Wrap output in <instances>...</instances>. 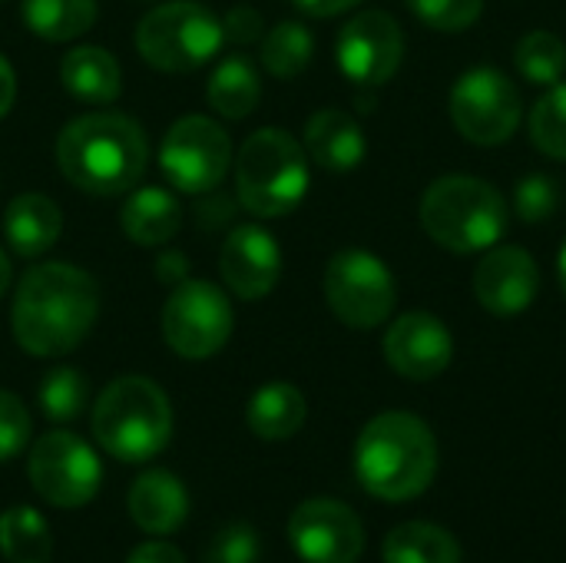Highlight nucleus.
I'll return each instance as SVG.
<instances>
[{"mask_svg":"<svg viewBox=\"0 0 566 563\" xmlns=\"http://www.w3.org/2000/svg\"><path fill=\"white\" fill-rule=\"evenodd\" d=\"M40 411L50 421H76L86 408V378L76 368H53L40 382Z\"/></svg>","mask_w":566,"mask_h":563,"instance_id":"31","label":"nucleus"},{"mask_svg":"<svg viewBox=\"0 0 566 563\" xmlns=\"http://www.w3.org/2000/svg\"><path fill=\"white\" fill-rule=\"evenodd\" d=\"M99 315V285L70 262L33 265L13 292L10 329L17 345L36 358H56L80 348Z\"/></svg>","mask_w":566,"mask_h":563,"instance_id":"1","label":"nucleus"},{"mask_svg":"<svg viewBox=\"0 0 566 563\" xmlns=\"http://www.w3.org/2000/svg\"><path fill=\"white\" fill-rule=\"evenodd\" d=\"M129 518L146 534H176L189 518L186 484L169 471H143L129 488Z\"/></svg>","mask_w":566,"mask_h":563,"instance_id":"18","label":"nucleus"},{"mask_svg":"<svg viewBox=\"0 0 566 563\" xmlns=\"http://www.w3.org/2000/svg\"><path fill=\"white\" fill-rule=\"evenodd\" d=\"M557 183L551 176H527L517 183V192H514V209H517V219L521 222H547L554 212H557Z\"/></svg>","mask_w":566,"mask_h":563,"instance_id":"33","label":"nucleus"},{"mask_svg":"<svg viewBox=\"0 0 566 563\" xmlns=\"http://www.w3.org/2000/svg\"><path fill=\"white\" fill-rule=\"evenodd\" d=\"M60 83L70 96L90 106H106L123 90V70L103 46H73L60 60Z\"/></svg>","mask_w":566,"mask_h":563,"instance_id":"22","label":"nucleus"},{"mask_svg":"<svg viewBox=\"0 0 566 563\" xmlns=\"http://www.w3.org/2000/svg\"><path fill=\"white\" fill-rule=\"evenodd\" d=\"M335 56L352 83L381 86L398 73L405 56L401 23L385 10H361L338 30Z\"/></svg>","mask_w":566,"mask_h":563,"instance_id":"13","label":"nucleus"},{"mask_svg":"<svg viewBox=\"0 0 566 563\" xmlns=\"http://www.w3.org/2000/svg\"><path fill=\"white\" fill-rule=\"evenodd\" d=\"M312 53H315V37L298 20H282L269 33H262V66L279 80L298 76L312 63Z\"/></svg>","mask_w":566,"mask_h":563,"instance_id":"28","label":"nucleus"},{"mask_svg":"<svg viewBox=\"0 0 566 563\" xmlns=\"http://www.w3.org/2000/svg\"><path fill=\"white\" fill-rule=\"evenodd\" d=\"M289 541L305 563H355L365 551V528L348 504L315 498L292 511Z\"/></svg>","mask_w":566,"mask_h":563,"instance_id":"14","label":"nucleus"},{"mask_svg":"<svg viewBox=\"0 0 566 563\" xmlns=\"http://www.w3.org/2000/svg\"><path fill=\"white\" fill-rule=\"evenodd\" d=\"M385 563H461V544L451 531L428 524V521H408L398 524L381 548Z\"/></svg>","mask_w":566,"mask_h":563,"instance_id":"25","label":"nucleus"},{"mask_svg":"<svg viewBox=\"0 0 566 563\" xmlns=\"http://www.w3.org/2000/svg\"><path fill=\"white\" fill-rule=\"evenodd\" d=\"M219 272L242 302L265 299L282 275V249L262 226H235L219 252Z\"/></svg>","mask_w":566,"mask_h":563,"instance_id":"17","label":"nucleus"},{"mask_svg":"<svg viewBox=\"0 0 566 563\" xmlns=\"http://www.w3.org/2000/svg\"><path fill=\"white\" fill-rule=\"evenodd\" d=\"M0 554L10 563H50L53 534L33 508H10L0 514Z\"/></svg>","mask_w":566,"mask_h":563,"instance_id":"27","label":"nucleus"},{"mask_svg":"<svg viewBox=\"0 0 566 563\" xmlns=\"http://www.w3.org/2000/svg\"><path fill=\"white\" fill-rule=\"evenodd\" d=\"M60 232H63L60 206L43 192H20L3 209V239L23 259H36L50 252Z\"/></svg>","mask_w":566,"mask_h":563,"instance_id":"20","label":"nucleus"},{"mask_svg":"<svg viewBox=\"0 0 566 563\" xmlns=\"http://www.w3.org/2000/svg\"><path fill=\"white\" fill-rule=\"evenodd\" d=\"M232 166V139L212 116L176 119L159 146V169L166 183L189 196L216 192Z\"/></svg>","mask_w":566,"mask_h":563,"instance_id":"10","label":"nucleus"},{"mask_svg":"<svg viewBox=\"0 0 566 563\" xmlns=\"http://www.w3.org/2000/svg\"><path fill=\"white\" fill-rule=\"evenodd\" d=\"M305 415H308L305 395L289 382L262 385L245 408L249 431L262 441H285L298 435L305 425Z\"/></svg>","mask_w":566,"mask_h":563,"instance_id":"23","label":"nucleus"},{"mask_svg":"<svg viewBox=\"0 0 566 563\" xmlns=\"http://www.w3.org/2000/svg\"><path fill=\"white\" fill-rule=\"evenodd\" d=\"M126 563H186V554L172 544H163V541H149V544H139Z\"/></svg>","mask_w":566,"mask_h":563,"instance_id":"38","label":"nucleus"},{"mask_svg":"<svg viewBox=\"0 0 566 563\" xmlns=\"http://www.w3.org/2000/svg\"><path fill=\"white\" fill-rule=\"evenodd\" d=\"M93 438L106 455L126 465L156 458L172 438V408L166 392L143 375L109 382L93 405Z\"/></svg>","mask_w":566,"mask_h":563,"instance_id":"5","label":"nucleus"},{"mask_svg":"<svg viewBox=\"0 0 566 563\" xmlns=\"http://www.w3.org/2000/svg\"><path fill=\"white\" fill-rule=\"evenodd\" d=\"M421 226L448 252H488L504 239L511 226V206L494 183L454 173L424 189Z\"/></svg>","mask_w":566,"mask_h":563,"instance_id":"4","label":"nucleus"},{"mask_svg":"<svg viewBox=\"0 0 566 563\" xmlns=\"http://www.w3.org/2000/svg\"><path fill=\"white\" fill-rule=\"evenodd\" d=\"M365 133L345 110H318L305 123V153L328 173H352L365 159Z\"/></svg>","mask_w":566,"mask_h":563,"instance_id":"19","label":"nucleus"},{"mask_svg":"<svg viewBox=\"0 0 566 563\" xmlns=\"http://www.w3.org/2000/svg\"><path fill=\"white\" fill-rule=\"evenodd\" d=\"M23 23L50 43H70L96 23V0H23Z\"/></svg>","mask_w":566,"mask_h":563,"instance_id":"26","label":"nucleus"},{"mask_svg":"<svg viewBox=\"0 0 566 563\" xmlns=\"http://www.w3.org/2000/svg\"><path fill=\"white\" fill-rule=\"evenodd\" d=\"M524 116L514 80L494 66H474L451 90V119L474 146H504Z\"/></svg>","mask_w":566,"mask_h":563,"instance_id":"11","label":"nucleus"},{"mask_svg":"<svg viewBox=\"0 0 566 563\" xmlns=\"http://www.w3.org/2000/svg\"><path fill=\"white\" fill-rule=\"evenodd\" d=\"M186 275H189V259L182 252H176V249H163L159 259H156V279L163 285L176 289L179 282H186Z\"/></svg>","mask_w":566,"mask_h":563,"instance_id":"37","label":"nucleus"},{"mask_svg":"<svg viewBox=\"0 0 566 563\" xmlns=\"http://www.w3.org/2000/svg\"><path fill=\"white\" fill-rule=\"evenodd\" d=\"M355 475L378 501H415L438 475V441L418 415L381 411L355 441Z\"/></svg>","mask_w":566,"mask_h":563,"instance_id":"3","label":"nucleus"},{"mask_svg":"<svg viewBox=\"0 0 566 563\" xmlns=\"http://www.w3.org/2000/svg\"><path fill=\"white\" fill-rule=\"evenodd\" d=\"M143 3H153V0H143Z\"/></svg>","mask_w":566,"mask_h":563,"instance_id":"43","label":"nucleus"},{"mask_svg":"<svg viewBox=\"0 0 566 563\" xmlns=\"http://www.w3.org/2000/svg\"><path fill=\"white\" fill-rule=\"evenodd\" d=\"M209 563H255L259 561V538L249 524L242 521H232L226 524L212 544H209V554H206Z\"/></svg>","mask_w":566,"mask_h":563,"instance_id":"34","label":"nucleus"},{"mask_svg":"<svg viewBox=\"0 0 566 563\" xmlns=\"http://www.w3.org/2000/svg\"><path fill=\"white\" fill-rule=\"evenodd\" d=\"M541 289V269L521 246H494L474 269V295L491 315L511 319L531 309Z\"/></svg>","mask_w":566,"mask_h":563,"instance_id":"16","label":"nucleus"},{"mask_svg":"<svg viewBox=\"0 0 566 563\" xmlns=\"http://www.w3.org/2000/svg\"><path fill=\"white\" fill-rule=\"evenodd\" d=\"M119 222H123V232L129 242H136L143 249L166 246L182 229V206L169 189L143 186L126 196Z\"/></svg>","mask_w":566,"mask_h":563,"instance_id":"21","label":"nucleus"},{"mask_svg":"<svg viewBox=\"0 0 566 563\" xmlns=\"http://www.w3.org/2000/svg\"><path fill=\"white\" fill-rule=\"evenodd\" d=\"M163 338L166 345L189 362L212 358L232 338V302L229 295L202 279H186L172 289L163 305Z\"/></svg>","mask_w":566,"mask_h":563,"instance_id":"9","label":"nucleus"},{"mask_svg":"<svg viewBox=\"0 0 566 563\" xmlns=\"http://www.w3.org/2000/svg\"><path fill=\"white\" fill-rule=\"evenodd\" d=\"M30 441V415L23 402L0 388V461L17 458Z\"/></svg>","mask_w":566,"mask_h":563,"instance_id":"35","label":"nucleus"},{"mask_svg":"<svg viewBox=\"0 0 566 563\" xmlns=\"http://www.w3.org/2000/svg\"><path fill=\"white\" fill-rule=\"evenodd\" d=\"M325 302L348 329H378L391 319L398 285L391 269L368 249H342L325 265Z\"/></svg>","mask_w":566,"mask_h":563,"instance_id":"8","label":"nucleus"},{"mask_svg":"<svg viewBox=\"0 0 566 563\" xmlns=\"http://www.w3.org/2000/svg\"><path fill=\"white\" fill-rule=\"evenodd\" d=\"M514 63L534 86H554L566 73V43L554 30H531L517 40Z\"/></svg>","mask_w":566,"mask_h":563,"instance_id":"29","label":"nucleus"},{"mask_svg":"<svg viewBox=\"0 0 566 563\" xmlns=\"http://www.w3.org/2000/svg\"><path fill=\"white\" fill-rule=\"evenodd\" d=\"M149 163V139L133 116L96 110L70 119L56 136V166L90 196L129 192Z\"/></svg>","mask_w":566,"mask_h":563,"instance_id":"2","label":"nucleus"},{"mask_svg":"<svg viewBox=\"0 0 566 563\" xmlns=\"http://www.w3.org/2000/svg\"><path fill=\"white\" fill-rule=\"evenodd\" d=\"M13 100H17V73H13L10 60L0 53V119L10 113Z\"/></svg>","mask_w":566,"mask_h":563,"instance_id":"40","label":"nucleus"},{"mask_svg":"<svg viewBox=\"0 0 566 563\" xmlns=\"http://www.w3.org/2000/svg\"><path fill=\"white\" fill-rule=\"evenodd\" d=\"M385 358L408 382H434L454 358V338L448 325L431 312H405L385 332Z\"/></svg>","mask_w":566,"mask_h":563,"instance_id":"15","label":"nucleus"},{"mask_svg":"<svg viewBox=\"0 0 566 563\" xmlns=\"http://www.w3.org/2000/svg\"><path fill=\"white\" fill-rule=\"evenodd\" d=\"M527 129H531V143L544 156L566 159V80L547 86V93L534 103Z\"/></svg>","mask_w":566,"mask_h":563,"instance_id":"30","label":"nucleus"},{"mask_svg":"<svg viewBox=\"0 0 566 563\" xmlns=\"http://www.w3.org/2000/svg\"><path fill=\"white\" fill-rule=\"evenodd\" d=\"M209 106L226 119H245L262 100V76L245 53H232L216 63L206 83Z\"/></svg>","mask_w":566,"mask_h":563,"instance_id":"24","label":"nucleus"},{"mask_svg":"<svg viewBox=\"0 0 566 563\" xmlns=\"http://www.w3.org/2000/svg\"><path fill=\"white\" fill-rule=\"evenodd\" d=\"M27 475L33 491L63 511L83 508L96 498L99 481H103V468L96 451L70 435V431H50L43 435L27 458Z\"/></svg>","mask_w":566,"mask_h":563,"instance_id":"12","label":"nucleus"},{"mask_svg":"<svg viewBox=\"0 0 566 563\" xmlns=\"http://www.w3.org/2000/svg\"><path fill=\"white\" fill-rule=\"evenodd\" d=\"M262 33H265V20L252 7H235V10H229L222 17V37H226V43L245 46L252 40H262Z\"/></svg>","mask_w":566,"mask_h":563,"instance_id":"36","label":"nucleus"},{"mask_svg":"<svg viewBox=\"0 0 566 563\" xmlns=\"http://www.w3.org/2000/svg\"><path fill=\"white\" fill-rule=\"evenodd\" d=\"M557 275H560V289H564L566 295V242L564 249H560V259H557Z\"/></svg>","mask_w":566,"mask_h":563,"instance_id":"42","label":"nucleus"},{"mask_svg":"<svg viewBox=\"0 0 566 563\" xmlns=\"http://www.w3.org/2000/svg\"><path fill=\"white\" fill-rule=\"evenodd\" d=\"M302 13H308V17H338V13H345V10H352V7H358L361 0H292Z\"/></svg>","mask_w":566,"mask_h":563,"instance_id":"39","label":"nucleus"},{"mask_svg":"<svg viewBox=\"0 0 566 563\" xmlns=\"http://www.w3.org/2000/svg\"><path fill=\"white\" fill-rule=\"evenodd\" d=\"M411 13L441 33H461L474 27L484 13V0H405Z\"/></svg>","mask_w":566,"mask_h":563,"instance_id":"32","label":"nucleus"},{"mask_svg":"<svg viewBox=\"0 0 566 563\" xmlns=\"http://www.w3.org/2000/svg\"><path fill=\"white\" fill-rule=\"evenodd\" d=\"M308 192V153L279 129H255L235 156V196L259 219L289 216Z\"/></svg>","mask_w":566,"mask_h":563,"instance_id":"6","label":"nucleus"},{"mask_svg":"<svg viewBox=\"0 0 566 563\" xmlns=\"http://www.w3.org/2000/svg\"><path fill=\"white\" fill-rule=\"evenodd\" d=\"M10 279H13V269H10V259H7V252L0 249V295L10 289Z\"/></svg>","mask_w":566,"mask_h":563,"instance_id":"41","label":"nucleus"},{"mask_svg":"<svg viewBox=\"0 0 566 563\" xmlns=\"http://www.w3.org/2000/svg\"><path fill=\"white\" fill-rule=\"evenodd\" d=\"M222 43V20L199 0L159 3L136 27L139 56L163 73L199 70L219 53Z\"/></svg>","mask_w":566,"mask_h":563,"instance_id":"7","label":"nucleus"}]
</instances>
